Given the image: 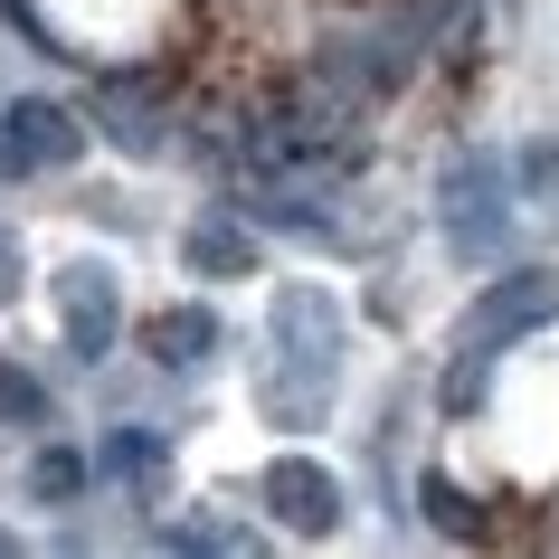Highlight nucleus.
<instances>
[{"label":"nucleus","instance_id":"9b49d317","mask_svg":"<svg viewBox=\"0 0 559 559\" xmlns=\"http://www.w3.org/2000/svg\"><path fill=\"white\" fill-rule=\"evenodd\" d=\"M417 502H427V522H437L445 540H484V512L455 493V474H427V484H417Z\"/></svg>","mask_w":559,"mask_h":559},{"label":"nucleus","instance_id":"6e6552de","mask_svg":"<svg viewBox=\"0 0 559 559\" xmlns=\"http://www.w3.org/2000/svg\"><path fill=\"white\" fill-rule=\"evenodd\" d=\"M180 257H190V275H247L257 265V237L237 228V218H200V228L180 237Z\"/></svg>","mask_w":559,"mask_h":559},{"label":"nucleus","instance_id":"0eeeda50","mask_svg":"<svg viewBox=\"0 0 559 559\" xmlns=\"http://www.w3.org/2000/svg\"><path fill=\"white\" fill-rule=\"evenodd\" d=\"M0 123H10V143H20V171H67V162L86 152V123L67 115L58 95H20Z\"/></svg>","mask_w":559,"mask_h":559},{"label":"nucleus","instance_id":"f03ea898","mask_svg":"<svg viewBox=\"0 0 559 559\" xmlns=\"http://www.w3.org/2000/svg\"><path fill=\"white\" fill-rule=\"evenodd\" d=\"M257 502L295 531V540H323V531L342 522V484H332L313 455H275V465L257 474Z\"/></svg>","mask_w":559,"mask_h":559},{"label":"nucleus","instance_id":"2eb2a0df","mask_svg":"<svg viewBox=\"0 0 559 559\" xmlns=\"http://www.w3.org/2000/svg\"><path fill=\"white\" fill-rule=\"evenodd\" d=\"M20 171V143H10V123H0V180Z\"/></svg>","mask_w":559,"mask_h":559},{"label":"nucleus","instance_id":"ddd939ff","mask_svg":"<svg viewBox=\"0 0 559 559\" xmlns=\"http://www.w3.org/2000/svg\"><path fill=\"white\" fill-rule=\"evenodd\" d=\"M38 417H48V389L20 360H0V427H38Z\"/></svg>","mask_w":559,"mask_h":559},{"label":"nucleus","instance_id":"1a4fd4ad","mask_svg":"<svg viewBox=\"0 0 559 559\" xmlns=\"http://www.w3.org/2000/svg\"><path fill=\"white\" fill-rule=\"evenodd\" d=\"M86 484H95V465L76 455V445H38V455H29V493L38 502H76Z\"/></svg>","mask_w":559,"mask_h":559},{"label":"nucleus","instance_id":"423d86ee","mask_svg":"<svg viewBox=\"0 0 559 559\" xmlns=\"http://www.w3.org/2000/svg\"><path fill=\"white\" fill-rule=\"evenodd\" d=\"M275 342H285V360H295V370L332 380V342H342V313H332L323 285H285V295H275Z\"/></svg>","mask_w":559,"mask_h":559},{"label":"nucleus","instance_id":"39448f33","mask_svg":"<svg viewBox=\"0 0 559 559\" xmlns=\"http://www.w3.org/2000/svg\"><path fill=\"white\" fill-rule=\"evenodd\" d=\"M550 304H559V275H502L493 295L465 313V352H484L493 360L502 342H522V332H540L550 323Z\"/></svg>","mask_w":559,"mask_h":559},{"label":"nucleus","instance_id":"20e7f679","mask_svg":"<svg viewBox=\"0 0 559 559\" xmlns=\"http://www.w3.org/2000/svg\"><path fill=\"white\" fill-rule=\"evenodd\" d=\"M58 323H67V352L76 360H105L123 332V285L105 265H67L58 275Z\"/></svg>","mask_w":559,"mask_h":559},{"label":"nucleus","instance_id":"f8f14e48","mask_svg":"<svg viewBox=\"0 0 559 559\" xmlns=\"http://www.w3.org/2000/svg\"><path fill=\"white\" fill-rule=\"evenodd\" d=\"M105 465H115V474H133V484L152 493V484H162V437H152V427H123V437L105 445Z\"/></svg>","mask_w":559,"mask_h":559},{"label":"nucleus","instance_id":"7ed1b4c3","mask_svg":"<svg viewBox=\"0 0 559 559\" xmlns=\"http://www.w3.org/2000/svg\"><path fill=\"white\" fill-rule=\"evenodd\" d=\"M437 209H445V237L455 247H502V162L455 152L445 180H437Z\"/></svg>","mask_w":559,"mask_h":559},{"label":"nucleus","instance_id":"4468645a","mask_svg":"<svg viewBox=\"0 0 559 559\" xmlns=\"http://www.w3.org/2000/svg\"><path fill=\"white\" fill-rule=\"evenodd\" d=\"M20 295V237H0V304Z\"/></svg>","mask_w":559,"mask_h":559},{"label":"nucleus","instance_id":"f257e3e1","mask_svg":"<svg viewBox=\"0 0 559 559\" xmlns=\"http://www.w3.org/2000/svg\"><path fill=\"white\" fill-rule=\"evenodd\" d=\"M95 123H105L115 152L152 162L171 143V67H115V76H95Z\"/></svg>","mask_w":559,"mask_h":559},{"label":"nucleus","instance_id":"9d476101","mask_svg":"<svg viewBox=\"0 0 559 559\" xmlns=\"http://www.w3.org/2000/svg\"><path fill=\"white\" fill-rule=\"evenodd\" d=\"M200 352H218V323H209L200 304H180V313L152 323V360H200Z\"/></svg>","mask_w":559,"mask_h":559}]
</instances>
